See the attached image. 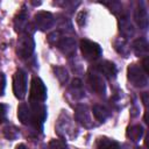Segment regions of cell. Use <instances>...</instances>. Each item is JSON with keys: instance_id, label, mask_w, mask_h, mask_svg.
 Wrapping results in <instances>:
<instances>
[{"instance_id": "6da1fadb", "label": "cell", "mask_w": 149, "mask_h": 149, "mask_svg": "<svg viewBox=\"0 0 149 149\" xmlns=\"http://www.w3.org/2000/svg\"><path fill=\"white\" fill-rule=\"evenodd\" d=\"M49 43L56 45L64 55L72 56L76 52V41L72 37H65L61 31H54L48 36Z\"/></svg>"}, {"instance_id": "7a4b0ae2", "label": "cell", "mask_w": 149, "mask_h": 149, "mask_svg": "<svg viewBox=\"0 0 149 149\" xmlns=\"http://www.w3.org/2000/svg\"><path fill=\"white\" fill-rule=\"evenodd\" d=\"M35 42L29 34H23L19 37L16 44V54L20 58H28L33 55Z\"/></svg>"}, {"instance_id": "3957f363", "label": "cell", "mask_w": 149, "mask_h": 149, "mask_svg": "<svg viewBox=\"0 0 149 149\" xmlns=\"http://www.w3.org/2000/svg\"><path fill=\"white\" fill-rule=\"evenodd\" d=\"M127 74H128V79L132 83V85H134L135 87H146L148 85V79H147V74L143 72L142 68L136 65V64H130L127 69Z\"/></svg>"}, {"instance_id": "277c9868", "label": "cell", "mask_w": 149, "mask_h": 149, "mask_svg": "<svg viewBox=\"0 0 149 149\" xmlns=\"http://www.w3.org/2000/svg\"><path fill=\"white\" fill-rule=\"evenodd\" d=\"M47 98V87L38 77H33L30 83V102H43Z\"/></svg>"}, {"instance_id": "5b68a950", "label": "cell", "mask_w": 149, "mask_h": 149, "mask_svg": "<svg viewBox=\"0 0 149 149\" xmlns=\"http://www.w3.org/2000/svg\"><path fill=\"white\" fill-rule=\"evenodd\" d=\"M79 48H80V51H81L84 58L87 61H95L101 56L100 45L90 40H81Z\"/></svg>"}, {"instance_id": "8992f818", "label": "cell", "mask_w": 149, "mask_h": 149, "mask_svg": "<svg viewBox=\"0 0 149 149\" xmlns=\"http://www.w3.org/2000/svg\"><path fill=\"white\" fill-rule=\"evenodd\" d=\"M13 92L17 99H23L27 93V74L22 70H17L13 77Z\"/></svg>"}, {"instance_id": "52a82bcc", "label": "cell", "mask_w": 149, "mask_h": 149, "mask_svg": "<svg viewBox=\"0 0 149 149\" xmlns=\"http://www.w3.org/2000/svg\"><path fill=\"white\" fill-rule=\"evenodd\" d=\"M30 109H31V126H34L35 129L41 130L43 122L47 118V108L42 102H31Z\"/></svg>"}, {"instance_id": "ba28073f", "label": "cell", "mask_w": 149, "mask_h": 149, "mask_svg": "<svg viewBox=\"0 0 149 149\" xmlns=\"http://www.w3.org/2000/svg\"><path fill=\"white\" fill-rule=\"evenodd\" d=\"M34 22H35V28H37L42 31H45L54 26L55 19H54V15L51 13L41 10V12H37L35 14Z\"/></svg>"}, {"instance_id": "9c48e42d", "label": "cell", "mask_w": 149, "mask_h": 149, "mask_svg": "<svg viewBox=\"0 0 149 149\" xmlns=\"http://www.w3.org/2000/svg\"><path fill=\"white\" fill-rule=\"evenodd\" d=\"M88 84L95 93H98V94L105 93V90H106L105 81H104L102 77L97 72V70H94L93 72H88Z\"/></svg>"}, {"instance_id": "30bf717a", "label": "cell", "mask_w": 149, "mask_h": 149, "mask_svg": "<svg viewBox=\"0 0 149 149\" xmlns=\"http://www.w3.org/2000/svg\"><path fill=\"white\" fill-rule=\"evenodd\" d=\"M74 118L84 127H87V128L88 127H92V119L90 116V111H88L87 106H85V105H78L76 107Z\"/></svg>"}, {"instance_id": "8fae6325", "label": "cell", "mask_w": 149, "mask_h": 149, "mask_svg": "<svg viewBox=\"0 0 149 149\" xmlns=\"http://www.w3.org/2000/svg\"><path fill=\"white\" fill-rule=\"evenodd\" d=\"M134 19L141 29H146L148 27V12H147V8L144 7L143 2H140L137 5L135 13H134Z\"/></svg>"}, {"instance_id": "7c38bea8", "label": "cell", "mask_w": 149, "mask_h": 149, "mask_svg": "<svg viewBox=\"0 0 149 149\" xmlns=\"http://www.w3.org/2000/svg\"><path fill=\"white\" fill-rule=\"evenodd\" d=\"M95 70L107 78H114L116 74V66L109 61H102L95 65Z\"/></svg>"}, {"instance_id": "4fadbf2b", "label": "cell", "mask_w": 149, "mask_h": 149, "mask_svg": "<svg viewBox=\"0 0 149 149\" xmlns=\"http://www.w3.org/2000/svg\"><path fill=\"white\" fill-rule=\"evenodd\" d=\"M17 118L23 125H31V109L26 102H21L17 107Z\"/></svg>"}, {"instance_id": "5bb4252c", "label": "cell", "mask_w": 149, "mask_h": 149, "mask_svg": "<svg viewBox=\"0 0 149 149\" xmlns=\"http://www.w3.org/2000/svg\"><path fill=\"white\" fill-rule=\"evenodd\" d=\"M28 24H29L28 23V14H27L24 7H22L21 12L14 19V28L16 31H23L27 29Z\"/></svg>"}, {"instance_id": "9a60e30c", "label": "cell", "mask_w": 149, "mask_h": 149, "mask_svg": "<svg viewBox=\"0 0 149 149\" xmlns=\"http://www.w3.org/2000/svg\"><path fill=\"white\" fill-rule=\"evenodd\" d=\"M132 47H133V50H134V52H135L136 56H139V57H140V56L147 57L149 47H148V42H147L146 38H142V37L136 38V40L133 42Z\"/></svg>"}, {"instance_id": "2e32d148", "label": "cell", "mask_w": 149, "mask_h": 149, "mask_svg": "<svg viewBox=\"0 0 149 149\" xmlns=\"http://www.w3.org/2000/svg\"><path fill=\"white\" fill-rule=\"evenodd\" d=\"M126 135H127V137H128L130 141L137 142V141H140L141 137L143 136V128H142V126H140V125L130 126V127L127 128Z\"/></svg>"}, {"instance_id": "e0dca14e", "label": "cell", "mask_w": 149, "mask_h": 149, "mask_svg": "<svg viewBox=\"0 0 149 149\" xmlns=\"http://www.w3.org/2000/svg\"><path fill=\"white\" fill-rule=\"evenodd\" d=\"M119 27H120V31H121V34H122L125 37H129V36H133V35H134V28H133V24L130 23V21H129L126 16L120 17Z\"/></svg>"}, {"instance_id": "ac0fdd59", "label": "cell", "mask_w": 149, "mask_h": 149, "mask_svg": "<svg viewBox=\"0 0 149 149\" xmlns=\"http://www.w3.org/2000/svg\"><path fill=\"white\" fill-rule=\"evenodd\" d=\"M70 91L72 93V95L76 98V99H80L84 97L85 92H84V86H83V83L80 79H73L71 85H70Z\"/></svg>"}, {"instance_id": "d6986e66", "label": "cell", "mask_w": 149, "mask_h": 149, "mask_svg": "<svg viewBox=\"0 0 149 149\" xmlns=\"http://www.w3.org/2000/svg\"><path fill=\"white\" fill-rule=\"evenodd\" d=\"M92 113L94 118L100 122H104L109 116V111L102 105H94L92 108Z\"/></svg>"}, {"instance_id": "ffe728a7", "label": "cell", "mask_w": 149, "mask_h": 149, "mask_svg": "<svg viewBox=\"0 0 149 149\" xmlns=\"http://www.w3.org/2000/svg\"><path fill=\"white\" fill-rule=\"evenodd\" d=\"M97 149H120V146L114 140L108 137H100L97 141Z\"/></svg>"}, {"instance_id": "44dd1931", "label": "cell", "mask_w": 149, "mask_h": 149, "mask_svg": "<svg viewBox=\"0 0 149 149\" xmlns=\"http://www.w3.org/2000/svg\"><path fill=\"white\" fill-rule=\"evenodd\" d=\"M114 45H115V49L118 50L119 54L123 55L125 57L128 55V52H129V47H128V44H127V42H126L125 38H120V40L115 41Z\"/></svg>"}, {"instance_id": "7402d4cb", "label": "cell", "mask_w": 149, "mask_h": 149, "mask_svg": "<svg viewBox=\"0 0 149 149\" xmlns=\"http://www.w3.org/2000/svg\"><path fill=\"white\" fill-rule=\"evenodd\" d=\"M3 136L7 139V140H15L17 136H19V130L15 126H6L3 128Z\"/></svg>"}, {"instance_id": "603a6c76", "label": "cell", "mask_w": 149, "mask_h": 149, "mask_svg": "<svg viewBox=\"0 0 149 149\" xmlns=\"http://www.w3.org/2000/svg\"><path fill=\"white\" fill-rule=\"evenodd\" d=\"M54 71H55L56 78L59 80L61 84H65V83L68 81L69 74H68V72H66V70H65L64 68H62V66H56V68L54 69Z\"/></svg>"}, {"instance_id": "cb8c5ba5", "label": "cell", "mask_w": 149, "mask_h": 149, "mask_svg": "<svg viewBox=\"0 0 149 149\" xmlns=\"http://www.w3.org/2000/svg\"><path fill=\"white\" fill-rule=\"evenodd\" d=\"M49 149H69V147L63 139H54L49 142Z\"/></svg>"}, {"instance_id": "d4e9b609", "label": "cell", "mask_w": 149, "mask_h": 149, "mask_svg": "<svg viewBox=\"0 0 149 149\" xmlns=\"http://www.w3.org/2000/svg\"><path fill=\"white\" fill-rule=\"evenodd\" d=\"M5 86H6V78L5 74L0 72V97H2L5 93Z\"/></svg>"}, {"instance_id": "484cf974", "label": "cell", "mask_w": 149, "mask_h": 149, "mask_svg": "<svg viewBox=\"0 0 149 149\" xmlns=\"http://www.w3.org/2000/svg\"><path fill=\"white\" fill-rule=\"evenodd\" d=\"M85 19H86V12H80L77 16V22L79 26H83L85 23Z\"/></svg>"}, {"instance_id": "4316f807", "label": "cell", "mask_w": 149, "mask_h": 149, "mask_svg": "<svg viewBox=\"0 0 149 149\" xmlns=\"http://www.w3.org/2000/svg\"><path fill=\"white\" fill-rule=\"evenodd\" d=\"M7 114V106L5 104H0V120H5Z\"/></svg>"}, {"instance_id": "83f0119b", "label": "cell", "mask_w": 149, "mask_h": 149, "mask_svg": "<svg viewBox=\"0 0 149 149\" xmlns=\"http://www.w3.org/2000/svg\"><path fill=\"white\" fill-rule=\"evenodd\" d=\"M142 70H143V72L147 74L148 72H149V69H148V57H144L143 58V61H142Z\"/></svg>"}, {"instance_id": "f1b7e54d", "label": "cell", "mask_w": 149, "mask_h": 149, "mask_svg": "<svg viewBox=\"0 0 149 149\" xmlns=\"http://www.w3.org/2000/svg\"><path fill=\"white\" fill-rule=\"evenodd\" d=\"M147 97H148V93L144 92V93L142 94V100H143V104H144V105H147Z\"/></svg>"}, {"instance_id": "f546056e", "label": "cell", "mask_w": 149, "mask_h": 149, "mask_svg": "<svg viewBox=\"0 0 149 149\" xmlns=\"http://www.w3.org/2000/svg\"><path fill=\"white\" fill-rule=\"evenodd\" d=\"M15 149H28L23 143H20V144H17L16 147H15Z\"/></svg>"}, {"instance_id": "4dcf8cb0", "label": "cell", "mask_w": 149, "mask_h": 149, "mask_svg": "<svg viewBox=\"0 0 149 149\" xmlns=\"http://www.w3.org/2000/svg\"><path fill=\"white\" fill-rule=\"evenodd\" d=\"M0 122H1V120H0Z\"/></svg>"}]
</instances>
